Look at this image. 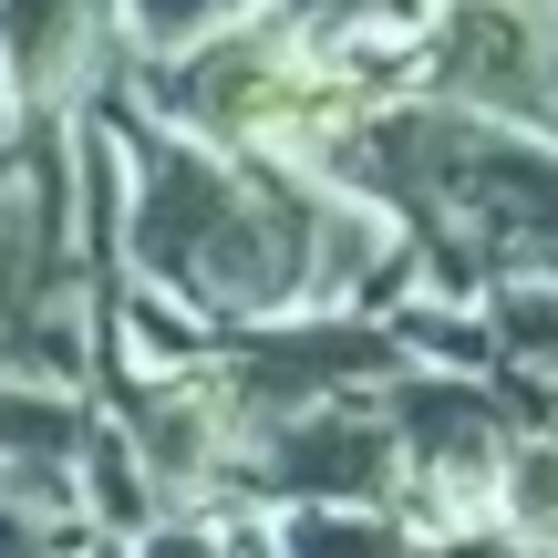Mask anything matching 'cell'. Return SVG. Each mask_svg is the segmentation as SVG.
I'll return each mask as SVG.
<instances>
[{
	"mask_svg": "<svg viewBox=\"0 0 558 558\" xmlns=\"http://www.w3.org/2000/svg\"><path fill=\"white\" fill-rule=\"evenodd\" d=\"M518 518H527L538 548H558V456H527L518 465Z\"/></svg>",
	"mask_w": 558,
	"mask_h": 558,
	"instance_id": "6da1fadb",
	"label": "cell"
}]
</instances>
